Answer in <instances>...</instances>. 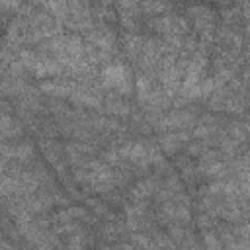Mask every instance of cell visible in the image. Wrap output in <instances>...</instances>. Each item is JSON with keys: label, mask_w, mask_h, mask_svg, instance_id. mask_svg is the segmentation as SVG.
Listing matches in <instances>:
<instances>
[{"label": "cell", "mask_w": 250, "mask_h": 250, "mask_svg": "<svg viewBox=\"0 0 250 250\" xmlns=\"http://www.w3.org/2000/svg\"><path fill=\"white\" fill-rule=\"evenodd\" d=\"M102 88L115 90L119 98L131 94V72L123 62H107L102 68Z\"/></svg>", "instance_id": "obj_1"}, {"label": "cell", "mask_w": 250, "mask_h": 250, "mask_svg": "<svg viewBox=\"0 0 250 250\" xmlns=\"http://www.w3.org/2000/svg\"><path fill=\"white\" fill-rule=\"evenodd\" d=\"M62 66H61V62L55 59V57H51V55H45V53H37V59H35V64H33V68H31V72L33 74H37L39 78H49V76H61L62 74Z\"/></svg>", "instance_id": "obj_2"}, {"label": "cell", "mask_w": 250, "mask_h": 250, "mask_svg": "<svg viewBox=\"0 0 250 250\" xmlns=\"http://www.w3.org/2000/svg\"><path fill=\"white\" fill-rule=\"evenodd\" d=\"M189 143V133L186 131H174V133H164L160 137V146L166 150V152H176L180 150L182 146H188Z\"/></svg>", "instance_id": "obj_3"}, {"label": "cell", "mask_w": 250, "mask_h": 250, "mask_svg": "<svg viewBox=\"0 0 250 250\" xmlns=\"http://www.w3.org/2000/svg\"><path fill=\"white\" fill-rule=\"evenodd\" d=\"M156 189H158V178H145L131 188L129 195L133 201H145L148 195L156 193Z\"/></svg>", "instance_id": "obj_4"}, {"label": "cell", "mask_w": 250, "mask_h": 250, "mask_svg": "<svg viewBox=\"0 0 250 250\" xmlns=\"http://www.w3.org/2000/svg\"><path fill=\"white\" fill-rule=\"evenodd\" d=\"M76 84L68 82V80H61V78H55V80H47L39 86V90L43 94H49V96H70L72 90H74Z\"/></svg>", "instance_id": "obj_5"}, {"label": "cell", "mask_w": 250, "mask_h": 250, "mask_svg": "<svg viewBox=\"0 0 250 250\" xmlns=\"http://www.w3.org/2000/svg\"><path fill=\"white\" fill-rule=\"evenodd\" d=\"M143 43H145V39L141 35H137V33H125V37H123V49L129 55V59L139 61L141 51H143Z\"/></svg>", "instance_id": "obj_6"}, {"label": "cell", "mask_w": 250, "mask_h": 250, "mask_svg": "<svg viewBox=\"0 0 250 250\" xmlns=\"http://www.w3.org/2000/svg\"><path fill=\"white\" fill-rule=\"evenodd\" d=\"M105 111L111 113V115H117V117H127L131 113V105L119 98V96H111L105 100Z\"/></svg>", "instance_id": "obj_7"}, {"label": "cell", "mask_w": 250, "mask_h": 250, "mask_svg": "<svg viewBox=\"0 0 250 250\" xmlns=\"http://www.w3.org/2000/svg\"><path fill=\"white\" fill-rule=\"evenodd\" d=\"M203 250H221V242L217 238V234H213L211 230H203Z\"/></svg>", "instance_id": "obj_8"}, {"label": "cell", "mask_w": 250, "mask_h": 250, "mask_svg": "<svg viewBox=\"0 0 250 250\" xmlns=\"http://www.w3.org/2000/svg\"><path fill=\"white\" fill-rule=\"evenodd\" d=\"M102 162L107 164V166H119L121 164V156L117 152V148H107L102 156Z\"/></svg>", "instance_id": "obj_9"}, {"label": "cell", "mask_w": 250, "mask_h": 250, "mask_svg": "<svg viewBox=\"0 0 250 250\" xmlns=\"http://www.w3.org/2000/svg\"><path fill=\"white\" fill-rule=\"evenodd\" d=\"M197 227L199 229H203V230H211V229H215L217 227V221H215V217H211L209 213H201V215H197Z\"/></svg>", "instance_id": "obj_10"}]
</instances>
